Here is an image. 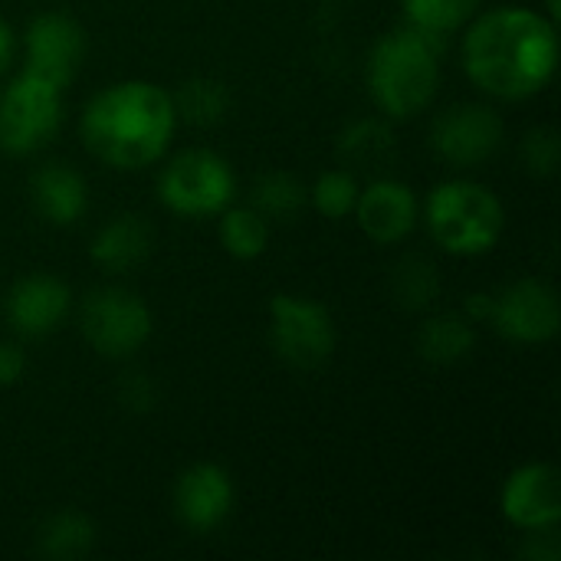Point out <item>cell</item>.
Segmentation results:
<instances>
[{"mask_svg":"<svg viewBox=\"0 0 561 561\" xmlns=\"http://www.w3.org/2000/svg\"><path fill=\"white\" fill-rule=\"evenodd\" d=\"M556 59V23L526 7L483 13L463 39V66L470 79L500 99L536 95L552 79Z\"/></svg>","mask_w":561,"mask_h":561,"instance_id":"1","label":"cell"},{"mask_svg":"<svg viewBox=\"0 0 561 561\" xmlns=\"http://www.w3.org/2000/svg\"><path fill=\"white\" fill-rule=\"evenodd\" d=\"M273 348L293 368H319L335 352V325L325 306L299 296H276L270 302Z\"/></svg>","mask_w":561,"mask_h":561,"instance_id":"8","label":"cell"},{"mask_svg":"<svg viewBox=\"0 0 561 561\" xmlns=\"http://www.w3.org/2000/svg\"><path fill=\"white\" fill-rule=\"evenodd\" d=\"M503 141V122L486 105H460L437 118L431 131L434 151L460 168H473L486 161Z\"/></svg>","mask_w":561,"mask_h":561,"instance_id":"11","label":"cell"},{"mask_svg":"<svg viewBox=\"0 0 561 561\" xmlns=\"http://www.w3.org/2000/svg\"><path fill=\"white\" fill-rule=\"evenodd\" d=\"M339 151H342L345 161L362 164V168L385 164V161L394 154V135H391L388 125H381V122H375V118H362V122H355V125L342 135Z\"/></svg>","mask_w":561,"mask_h":561,"instance_id":"23","label":"cell"},{"mask_svg":"<svg viewBox=\"0 0 561 561\" xmlns=\"http://www.w3.org/2000/svg\"><path fill=\"white\" fill-rule=\"evenodd\" d=\"M440 36L417 26H404L378 39L368 59V85L388 115L411 118L434 102L440 82Z\"/></svg>","mask_w":561,"mask_h":561,"instance_id":"3","label":"cell"},{"mask_svg":"<svg viewBox=\"0 0 561 561\" xmlns=\"http://www.w3.org/2000/svg\"><path fill=\"white\" fill-rule=\"evenodd\" d=\"M493 309V296H470V312L473 316H490Z\"/></svg>","mask_w":561,"mask_h":561,"instance_id":"32","label":"cell"},{"mask_svg":"<svg viewBox=\"0 0 561 561\" xmlns=\"http://www.w3.org/2000/svg\"><path fill=\"white\" fill-rule=\"evenodd\" d=\"M306 204V187L293 174H266L253 187V210L266 220H293Z\"/></svg>","mask_w":561,"mask_h":561,"instance_id":"21","label":"cell"},{"mask_svg":"<svg viewBox=\"0 0 561 561\" xmlns=\"http://www.w3.org/2000/svg\"><path fill=\"white\" fill-rule=\"evenodd\" d=\"M358 201V181L352 171H325L312 187V204L322 217L342 220L355 210Z\"/></svg>","mask_w":561,"mask_h":561,"instance_id":"25","label":"cell"},{"mask_svg":"<svg viewBox=\"0 0 561 561\" xmlns=\"http://www.w3.org/2000/svg\"><path fill=\"white\" fill-rule=\"evenodd\" d=\"M220 243L237 260H256L270 243V224L253 207H233L220 220Z\"/></svg>","mask_w":561,"mask_h":561,"instance_id":"20","label":"cell"},{"mask_svg":"<svg viewBox=\"0 0 561 561\" xmlns=\"http://www.w3.org/2000/svg\"><path fill=\"white\" fill-rule=\"evenodd\" d=\"M62 89L53 82L20 72L0 92V148L10 154L39 151L59 128L62 118Z\"/></svg>","mask_w":561,"mask_h":561,"instance_id":"5","label":"cell"},{"mask_svg":"<svg viewBox=\"0 0 561 561\" xmlns=\"http://www.w3.org/2000/svg\"><path fill=\"white\" fill-rule=\"evenodd\" d=\"M490 319L503 339L519 345H539L559 335V296L539 279H519L493 299Z\"/></svg>","mask_w":561,"mask_h":561,"instance_id":"9","label":"cell"},{"mask_svg":"<svg viewBox=\"0 0 561 561\" xmlns=\"http://www.w3.org/2000/svg\"><path fill=\"white\" fill-rule=\"evenodd\" d=\"M174 510L178 519L191 533L217 529L233 510V480L217 463H197L181 473L174 486Z\"/></svg>","mask_w":561,"mask_h":561,"instance_id":"13","label":"cell"},{"mask_svg":"<svg viewBox=\"0 0 561 561\" xmlns=\"http://www.w3.org/2000/svg\"><path fill=\"white\" fill-rule=\"evenodd\" d=\"M95 546V526L82 513H56L53 519L43 523L36 536L39 556L56 561L82 559Z\"/></svg>","mask_w":561,"mask_h":561,"instance_id":"19","label":"cell"},{"mask_svg":"<svg viewBox=\"0 0 561 561\" xmlns=\"http://www.w3.org/2000/svg\"><path fill=\"white\" fill-rule=\"evenodd\" d=\"M122 404L125 408H131V411H148L151 404H154V385H151V378L148 375H141V371H135V375H125V381H122Z\"/></svg>","mask_w":561,"mask_h":561,"instance_id":"28","label":"cell"},{"mask_svg":"<svg viewBox=\"0 0 561 561\" xmlns=\"http://www.w3.org/2000/svg\"><path fill=\"white\" fill-rule=\"evenodd\" d=\"M33 207L56 227L76 224L89 207V191L79 171L69 164H46L33 174Z\"/></svg>","mask_w":561,"mask_h":561,"instance_id":"16","label":"cell"},{"mask_svg":"<svg viewBox=\"0 0 561 561\" xmlns=\"http://www.w3.org/2000/svg\"><path fill=\"white\" fill-rule=\"evenodd\" d=\"M10 56H13V33H10V26L0 20V72L7 69Z\"/></svg>","mask_w":561,"mask_h":561,"instance_id":"31","label":"cell"},{"mask_svg":"<svg viewBox=\"0 0 561 561\" xmlns=\"http://www.w3.org/2000/svg\"><path fill=\"white\" fill-rule=\"evenodd\" d=\"M480 0H404L411 26L431 33V36H447L460 23H467L477 13Z\"/></svg>","mask_w":561,"mask_h":561,"instance_id":"24","label":"cell"},{"mask_svg":"<svg viewBox=\"0 0 561 561\" xmlns=\"http://www.w3.org/2000/svg\"><path fill=\"white\" fill-rule=\"evenodd\" d=\"M394 289H398V299L408 306V309H424L437 299L440 293V283H437V270L434 263L427 260H404L398 266V276H394Z\"/></svg>","mask_w":561,"mask_h":561,"instance_id":"26","label":"cell"},{"mask_svg":"<svg viewBox=\"0 0 561 561\" xmlns=\"http://www.w3.org/2000/svg\"><path fill=\"white\" fill-rule=\"evenodd\" d=\"M503 516L526 533L559 526L561 480L556 467L529 463L516 470L503 486Z\"/></svg>","mask_w":561,"mask_h":561,"instance_id":"12","label":"cell"},{"mask_svg":"<svg viewBox=\"0 0 561 561\" xmlns=\"http://www.w3.org/2000/svg\"><path fill=\"white\" fill-rule=\"evenodd\" d=\"M178 112L174 99L145 79H128L102 89L82 112L85 148L122 171L145 168L168 151Z\"/></svg>","mask_w":561,"mask_h":561,"instance_id":"2","label":"cell"},{"mask_svg":"<svg viewBox=\"0 0 561 561\" xmlns=\"http://www.w3.org/2000/svg\"><path fill=\"white\" fill-rule=\"evenodd\" d=\"M427 224L434 240L457 256L490 253L506 227L500 197L477 181H447L427 201Z\"/></svg>","mask_w":561,"mask_h":561,"instance_id":"4","label":"cell"},{"mask_svg":"<svg viewBox=\"0 0 561 561\" xmlns=\"http://www.w3.org/2000/svg\"><path fill=\"white\" fill-rule=\"evenodd\" d=\"M66 312H69V286L46 273H33L20 279L7 299L10 325L26 339L49 335L66 319Z\"/></svg>","mask_w":561,"mask_h":561,"instance_id":"14","label":"cell"},{"mask_svg":"<svg viewBox=\"0 0 561 561\" xmlns=\"http://www.w3.org/2000/svg\"><path fill=\"white\" fill-rule=\"evenodd\" d=\"M477 345V332L467 319L454 316V312H444V316H431L424 325H421V335H417V348L427 362L434 365H454V362H463Z\"/></svg>","mask_w":561,"mask_h":561,"instance_id":"18","label":"cell"},{"mask_svg":"<svg viewBox=\"0 0 561 561\" xmlns=\"http://www.w3.org/2000/svg\"><path fill=\"white\" fill-rule=\"evenodd\" d=\"M82 335L102 358H128L151 335L148 306L128 289H95L82 302Z\"/></svg>","mask_w":561,"mask_h":561,"instance_id":"7","label":"cell"},{"mask_svg":"<svg viewBox=\"0 0 561 561\" xmlns=\"http://www.w3.org/2000/svg\"><path fill=\"white\" fill-rule=\"evenodd\" d=\"M523 161L529 168V174L536 178H549L556 174L561 161V138L556 128H536L526 135L523 141Z\"/></svg>","mask_w":561,"mask_h":561,"instance_id":"27","label":"cell"},{"mask_svg":"<svg viewBox=\"0 0 561 561\" xmlns=\"http://www.w3.org/2000/svg\"><path fill=\"white\" fill-rule=\"evenodd\" d=\"M23 368H26L23 352L10 342H0V388L16 385L23 378Z\"/></svg>","mask_w":561,"mask_h":561,"instance_id":"30","label":"cell"},{"mask_svg":"<svg viewBox=\"0 0 561 561\" xmlns=\"http://www.w3.org/2000/svg\"><path fill=\"white\" fill-rule=\"evenodd\" d=\"M148 253H151V227L138 214H122L108 220L89 247V256L108 273H128L138 263H145Z\"/></svg>","mask_w":561,"mask_h":561,"instance_id":"17","label":"cell"},{"mask_svg":"<svg viewBox=\"0 0 561 561\" xmlns=\"http://www.w3.org/2000/svg\"><path fill=\"white\" fill-rule=\"evenodd\" d=\"M355 214L362 230L375 243H398L417 224V197L401 181H375L368 191H358Z\"/></svg>","mask_w":561,"mask_h":561,"instance_id":"15","label":"cell"},{"mask_svg":"<svg viewBox=\"0 0 561 561\" xmlns=\"http://www.w3.org/2000/svg\"><path fill=\"white\" fill-rule=\"evenodd\" d=\"M233 191H237L233 168L214 151L178 154L158 181L161 204L181 217L220 214L233 201Z\"/></svg>","mask_w":561,"mask_h":561,"instance_id":"6","label":"cell"},{"mask_svg":"<svg viewBox=\"0 0 561 561\" xmlns=\"http://www.w3.org/2000/svg\"><path fill=\"white\" fill-rule=\"evenodd\" d=\"M227 85L217 79H191L174 99V112L184 115L191 125H217L227 115Z\"/></svg>","mask_w":561,"mask_h":561,"instance_id":"22","label":"cell"},{"mask_svg":"<svg viewBox=\"0 0 561 561\" xmlns=\"http://www.w3.org/2000/svg\"><path fill=\"white\" fill-rule=\"evenodd\" d=\"M85 53V36L76 20L62 13H43L26 30V66L23 72H33L56 89H66L79 69V59Z\"/></svg>","mask_w":561,"mask_h":561,"instance_id":"10","label":"cell"},{"mask_svg":"<svg viewBox=\"0 0 561 561\" xmlns=\"http://www.w3.org/2000/svg\"><path fill=\"white\" fill-rule=\"evenodd\" d=\"M523 556H526V559H536V561L559 559L561 546H559V539H556V526H549V529H533L529 542L523 546Z\"/></svg>","mask_w":561,"mask_h":561,"instance_id":"29","label":"cell"},{"mask_svg":"<svg viewBox=\"0 0 561 561\" xmlns=\"http://www.w3.org/2000/svg\"><path fill=\"white\" fill-rule=\"evenodd\" d=\"M549 13H552V20L559 16L561 10H559V0H549Z\"/></svg>","mask_w":561,"mask_h":561,"instance_id":"33","label":"cell"}]
</instances>
